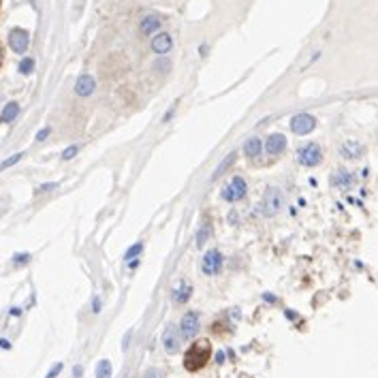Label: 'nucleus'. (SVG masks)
I'll list each match as a JSON object with an SVG mask.
<instances>
[{"label": "nucleus", "mask_w": 378, "mask_h": 378, "mask_svg": "<svg viewBox=\"0 0 378 378\" xmlns=\"http://www.w3.org/2000/svg\"><path fill=\"white\" fill-rule=\"evenodd\" d=\"M190 295H192V286L188 282H180V286L173 291V301L178 305H184L190 299Z\"/></svg>", "instance_id": "16"}, {"label": "nucleus", "mask_w": 378, "mask_h": 378, "mask_svg": "<svg viewBox=\"0 0 378 378\" xmlns=\"http://www.w3.org/2000/svg\"><path fill=\"white\" fill-rule=\"evenodd\" d=\"M361 154H363V146H361L359 141H344L342 146H340V156L342 158H346V160H357Z\"/></svg>", "instance_id": "13"}, {"label": "nucleus", "mask_w": 378, "mask_h": 378, "mask_svg": "<svg viewBox=\"0 0 378 378\" xmlns=\"http://www.w3.org/2000/svg\"><path fill=\"white\" fill-rule=\"evenodd\" d=\"M75 154H77V146H71V148H67V150L62 152V158H64V160H71Z\"/></svg>", "instance_id": "25"}, {"label": "nucleus", "mask_w": 378, "mask_h": 378, "mask_svg": "<svg viewBox=\"0 0 378 378\" xmlns=\"http://www.w3.org/2000/svg\"><path fill=\"white\" fill-rule=\"evenodd\" d=\"M32 69H35V60H32V58H24L22 64H20V73L30 75V73H32Z\"/></svg>", "instance_id": "23"}, {"label": "nucleus", "mask_w": 378, "mask_h": 378, "mask_svg": "<svg viewBox=\"0 0 378 378\" xmlns=\"http://www.w3.org/2000/svg\"><path fill=\"white\" fill-rule=\"evenodd\" d=\"M60 369H62V363H56L52 369H50V374H47L45 378H56V376H58L60 374Z\"/></svg>", "instance_id": "27"}, {"label": "nucleus", "mask_w": 378, "mask_h": 378, "mask_svg": "<svg viewBox=\"0 0 378 378\" xmlns=\"http://www.w3.org/2000/svg\"><path fill=\"white\" fill-rule=\"evenodd\" d=\"M47 135H50V128H41V131L37 133V141H43V139H47Z\"/></svg>", "instance_id": "28"}, {"label": "nucleus", "mask_w": 378, "mask_h": 378, "mask_svg": "<svg viewBox=\"0 0 378 378\" xmlns=\"http://www.w3.org/2000/svg\"><path fill=\"white\" fill-rule=\"evenodd\" d=\"M15 263H26V261H30V254H15V259H13Z\"/></svg>", "instance_id": "30"}, {"label": "nucleus", "mask_w": 378, "mask_h": 378, "mask_svg": "<svg viewBox=\"0 0 378 378\" xmlns=\"http://www.w3.org/2000/svg\"><path fill=\"white\" fill-rule=\"evenodd\" d=\"M297 163L303 165V167H316L323 163V148L318 146V143L310 141L305 143V146H301L299 150H297Z\"/></svg>", "instance_id": "4"}, {"label": "nucleus", "mask_w": 378, "mask_h": 378, "mask_svg": "<svg viewBox=\"0 0 378 378\" xmlns=\"http://www.w3.org/2000/svg\"><path fill=\"white\" fill-rule=\"evenodd\" d=\"M96 378H111V363L107 359L99 361V365H96Z\"/></svg>", "instance_id": "21"}, {"label": "nucleus", "mask_w": 378, "mask_h": 378, "mask_svg": "<svg viewBox=\"0 0 378 378\" xmlns=\"http://www.w3.org/2000/svg\"><path fill=\"white\" fill-rule=\"evenodd\" d=\"M180 337H182V333L175 329V325L167 323L165 331H163V346H165V350L169 352V355H173V352L180 350Z\"/></svg>", "instance_id": "9"}, {"label": "nucleus", "mask_w": 378, "mask_h": 378, "mask_svg": "<svg viewBox=\"0 0 378 378\" xmlns=\"http://www.w3.org/2000/svg\"><path fill=\"white\" fill-rule=\"evenodd\" d=\"M141 252H143V244H141V242H137L135 246H131V248L126 250L124 259H126V261H133V259H137V256H139Z\"/></svg>", "instance_id": "22"}, {"label": "nucleus", "mask_w": 378, "mask_h": 378, "mask_svg": "<svg viewBox=\"0 0 378 378\" xmlns=\"http://www.w3.org/2000/svg\"><path fill=\"white\" fill-rule=\"evenodd\" d=\"M94 88H96L94 77H90V75H82V77L77 79V84H75V92H77L79 96H90V94L94 92Z\"/></svg>", "instance_id": "15"}, {"label": "nucleus", "mask_w": 378, "mask_h": 378, "mask_svg": "<svg viewBox=\"0 0 378 378\" xmlns=\"http://www.w3.org/2000/svg\"><path fill=\"white\" fill-rule=\"evenodd\" d=\"M3 62H5V52H3V43H0V67H3Z\"/></svg>", "instance_id": "33"}, {"label": "nucleus", "mask_w": 378, "mask_h": 378, "mask_svg": "<svg viewBox=\"0 0 378 378\" xmlns=\"http://www.w3.org/2000/svg\"><path fill=\"white\" fill-rule=\"evenodd\" d=\"M222 199L229 201V203H237L248 195V184L242 175H233V178L222 186Z\"/></svg>", "instance_id": "3"}, {"label": "nucleus", "mask_w": 378, "mask_h": 378, "mask_svg": "<svg viewBox=\"0 0 378 378\" xmlns=\"http://www.w3.org/2000/svg\"><path fill=\"white\" fill-rule=\"evenodd\" d=\"M143 378H163V372H160L158 367H150L148 372H146V376Z\"/></svg>", "instance_id": "26"}, {"label": "nucleus", "mask_w": 378, "mask_h": 378, "mask_svg": "<svg viewBox=\"0 0 378 378\" xmlns=\"http://www.w3.org/2000/svg\"><path fill=\"white\" fill-rule=\"evenodd\" d=\"M22 156H24V154H22V152H20V154H13L11 158H7V160H5V163H3V165H0V171H5V169H7V167H13L15 163H18V160H22Z\"/></svg>", "instance_id": "24"}, {"label": "nucleus", "mask_w": 378, "mask_h": 378, "mask_svg": "<svg viewBox=\"0 0 378 378\" xmlns=\"http://www.w3.org/2000/svg\"><path fill=\"white\" fill-rule=\"evenodd\" d=\"M355 175H352L348 169H335V173L331 175V184L333 188H340V190H348L352 184H355Z\"/></svg>", "instance_id": "11"}, {"label": "nucleus", "mask_w": 378, "mask_h": 378, "mask_svg": "<svg viewBox=\"0 0 378 378\" xmlns=\"http://www.w3.org/2000/svg\"><path fill=\"white\" fill-rule=\"evenodd\" d=\"M197 331H199V312L190 310L180 320V333L184 340H190V337L197 335Z\"/></svg>", "instance_id": "7"}, {"label": "nucleus", "mask_w": 378, "mask_h": 378, "mask_svg": "<svg viewBox=\"0 0 378 378\" xmlns=\"http://www.w3.org/2000/svg\"><path fill=\"white\" fill-rule=\"evenodd\" d=\"M54 188H58V184L52 182V184H43V186H39V192H47V190H54Z\"/></svg>", "instance_id": "29"}, {"label": "nucleus", "mask_w": 378, "mask_h": 378, "mask_svg": "<svg viewBox=\"0 0 378 378\" xmlns=\"http://www.w3.org/2000/svg\"><path fill=\"white\" fill-rule=\"evenodd\" d=\"M220 269H222V254L218 250L205 252L203 261H201V271H203L205 276H218Z\"/></svg>", "instance_id": "6"}, {"label": "nucleus", "mask_w": 378, "mask_h": 378, "mask_svg": "<svg viewBox=\"0 0 378 378\" xmlns=\"http://www.w3.org/2000/svg\"><path fill=\"white\" fill-rule=\"evenodd\" d=\"M171 47H173V39H171V35H167V32H158V35L152 39V50L158 56H165L167 52H171Z\"/></svg>", "instance_id": "12"}, {"label": "nucleus", "mask_w": 378, "mask_h": 378, "mask_svg": "<svg viewBox=\"0 0 378 378\" xmlns=\"http://www.w3.org/2000/svg\"><path fill=\"white\" fill-rule=\"evenodd\" d=\"M0 346H3V348H9L11 344H9V340H5V337H3V340H0Z\"/></svg>", "instance_id": "32"}, {"label": "nucleus", "mask_w": 378, "mask_h": 378, "mask_svg": "<svg viewBox=\"0 0 378 378\" xmlns=\"http://www.w3.org/2000/svg\"><path fill=\"white\" fill-rule=\"evenodd\" d=\"M261 150H263V141L259 139V137H250V139L244 143V154L248 158H256L261 154Z\"/></svg>", "instance_id": "17"}, {"label": "nucleus", "mask_w": 378, "mask_h": 378, "mask_svg": "<svg viewBox=\"0 0 378 378\" xmlns=\"http://www.w3.org/2000/svg\"><path fill=\"white\" fill-rule=\"evenodd\" d=\"M94 312H101V299L99 297H94V308H92Z\"/></svg>", "instance_id": "31"}, {"label": "nucleus", "mask_w": 378, "mask_h": 378, "mask_svg": "<svg viewBox=\"0 0 378 378\" xmlns=\"http://www.w3.org/2000/svg\"><path fill=\"white\" fill-rule=\"evenodd\" d=\"M286 137L284 135H280V133H273L267 137V141H265V150H267V154L269 156H280L282 152L286 150Z\"/></svg>", "instance_id": "10"}, {"label": "nucleus", "mask_w": 378, "mask_h": 378, "mask_svg": "<svg viewBox=\"0 0 378 378\" xmlns=\"http://www.w3.org/2000/svg\"><path fill=\"white\" fill-rule=\"evenodd\" d=\"M212 357V344L210 340H195L184 352V369L188 372H199L207 365V361Z\"/></svg>", "instance_id": "1"}, {"label": "nucleus", "mask_w": 378, "mask_h": 378, "mask_svg": "<svg viewBox=\"0 0 378 378\" xmlns=\"http://www.w3.org/2000/svg\"><path fill=\"white\" fill-rule=\"evenodd\" d=\"M73 374L79 378V376H82V367H79V365H75V369H73Z\"/></svg>", "instance_id": "34"}, {"label": "nucleus", "mask_w": 378, "mask_h": 378, "mask_svg": "<svg viewBox=\"0 0 378 378\" xmlns=\"http://www.w3.org/2000/svg\"><path fill=\"white\" fill-rule=\"evenodd\" d=\"M210 235H212V227H210V224H203V227H201L199 231H197V248H201V246H205V242H207V239H210Z\"/></svg>", "instance_id": "20"}, {"label": "nucleus", "mask_w": 378, "mask_h": 378, "mask_svg": "<svg viewBox=\"0 0 378 378\" xmlns=\"http://www.w3.org/2000/svg\"><path fill=\"white\" fill-rule=\"evenodd\" d=\"M235 158H237V154H235V152H231V154H227V156H224L222 158V163L218 165V167H216V171H214V175H212V180H218L220 178V175L224 173V171H227V169L233 165V163H235Z\"/></svg>", "instance_id": "19"}, {"label": "nucleus", "mask_w": 378, "mask_h": 378, "mask_svg": "<svg viewBox=\"0 0 378 378\" xmlns=\"http://www.w3.org/2000/svg\"><path fill=\"white\" fill-rule=\"evenodd\" d=\"M30 45V35L24 28H13L9 32V47L15 54H26Z\"/></svg>", "instance_id": "8"}, {"label": "nucleus", "mask_w": 378, "mask_h": 378, "mask_svg": "<svg viewBox=\"0 0 378 378\" xmlns=\"http://www.w3.org/2000/svg\"><path fill=\"white\" fill-rule=\"evenodd\" d=\"M0 7H3V0H0Z\"/></svg>", "instance_id": "35"}, {"label": "nucleus", "mask_w": 378, "mask_h": 378, "mask_svg": "<svg viewBox=\"0 0 378 378\" xmlns=\"http://www.w3.org/2000/svg\"><path fill=\"white\" fill-rule=\"evenodd\" d=\"M160 24H163V18L160 15H156V13H150V15H146V18L141 20V26H139V30H141V35H154V32L160 28Z\"/></svg>", "instance_id": "14"}, {"label": "nucleus", "mask_w": 378, "mask_h": 378, "mask_svg": "<svg viewBox=\"0 0 378 378\" xmlns=\"http://www.w3.org/2000/svg\"><path fill=\"white\" fill-rule=\"evenodd\" d=\"M288 126H291V131L295 135H310L316 128V118L310 114H295L291 118V122H288Z\"/></svg>", "instance_id": "5"}, {"label": "nucleus", "mask_w": 378, "mask_h": 378, "mask_svg": "<svg viewBox=\"0 0 378 378\" xmlns=\"http://www.w3.org/2000/svg\"><path fill=\"white\" fill-rule=\"evenodd\" d=\"M18 114H20V105L18 103H7L5 105V109H3V114H0V122L3 124H11L15 118H18Z\"/></svg>", "instance_id": "18"}, {"label": "nucleus", "mask_w": 378, "mask_h": 378, "mask_svg": "<svg viewBox=\"0 0 378 378\" xmlns=\"http://www.w3.org/2000/svg\"><path fill=\"white\" fill-rule=\"evenodd\" d=\"M284 207V195L282 190L276 188V186H269L267 190L263 192V199H261V212L263 216H276L280 210Z\"/></svg>", "instance_id": "2"}]
</instances>
